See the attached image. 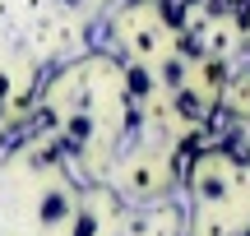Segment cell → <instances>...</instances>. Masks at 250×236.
<instances>
[{
	"label": "cell",
	"mask_w": 250,
	"mask_h": 236,
	"mask_svg": "<svg viewBox=\"0 0 250 236\" xmlns=\"http://www.w3.org/2000/svg\"><path fill=\"white\" fill-rule=\"evenodd\" d=\"M125 88H130V98H148L153 93V70L144 60H130L125 65Z\"/></svg>",
	"instance_id": "1"
},
{
	"label": "cell",
	"mask_w": 250,
	"mask_h": 236,
	"mask_svg": "<svg viewBox=\"0 0 250 236\" xmlns=\"http://www.w3.org/2000/svg\"><path fill=\"white\" fill-rule=\"evenodd\" d=\"M158 74H162L167 88H186V60H181V56H167V60L158 65Z\"/></svg>",
	"instance_id": "2"
},
{
	"label": "cell",
	"mask_w": 250,
	"mask_h": 236,
	"mask_svg": "<svg viewBox=\"0 0 250 236\" xmlns=\"http://www.w3.org/2000/svg\"><path fill=\"white\" fill-rule=\"evenodd\" d=\"M56 5H65V9H83L88 0H56Z\"/></svg>",
	"instance_id": "3"
}]
</instances>
